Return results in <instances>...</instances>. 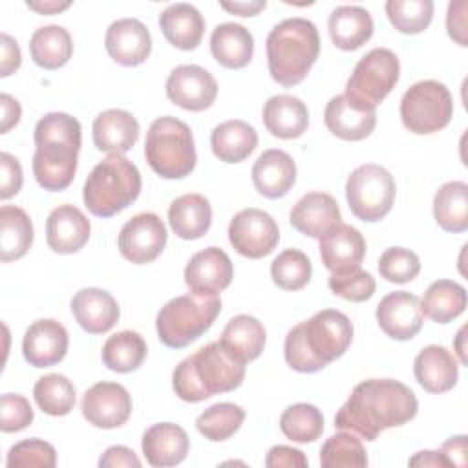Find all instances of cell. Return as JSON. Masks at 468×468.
<instances>
[{"label": "cell", "instance_id": "9f6ffc18", "mask_svg": "<svg viewBox=\"0 0 468 468\" xmlns=\"http://www.w3.org/2000/svg\"><path fill=\"white\" fill-rule=\"evenodd\" d=\"M99 466L101 468H113V466H126V468H139L141 461L139 457L133 453V450H130L128 446H110L99 459Z\"/></svg>", "mask_w": 468, "mask_h": 468}, {"label": "cell", "instance_id": "d4e9b609", "mask_svg": "<svg viewBox=\"0 0 468 468\" xmlns=\"http://www.w3.org/2000/svg\"><path fill=\"white\" fill-rule=\"evenodd\" d=\"M91 132L97 150L122 155L137 143L139 122L130 112L112 108L95 117Z\"/></svg>", "mask_w": 468, "mask_h": 468}, {"label": "cell", "instance_id": "7dc6e473", "mask_svg": "<svg viewBox=\"0 0 468 468\" xmlns=\"http://www.w3.org/2000/svg\"><path fill=\"white\" fill-rule=\"evenodd\" d=\"M327 283L333 294L347 302H366L375 294L377 289L375 278L367 271L360 269V265L331 272Z\"/></svg>", "mask_w": 468, "mask_h": 468}, {"label": "cell", "instance_id": "be15d7a7", "mask_svg": "<svg viewBox=\"0 0 468 468\" xmlns=\"http://www.w3.org/2000/svg\"><path fill=\"white\" fill-rule=\"evenodd\" d=\"M464 333H466V325H463L455 336V342H453V347L457 351V356L461 360L463 366L468 364V356H466V347H464Z\"/></svg>", "mask_w": 468, "mask_h": 468}, {"label": "cell", "instance_id": "5bb4252c", "mask_svg": "<svg viewBox=\"0 0 468 468\" xmlns=\"http://www.w3.org/2000/svg\"><path fill=\"white\" fill-rule=\"evenodd\" d=\"M166 97L183 110L203 112L218 97L216 79L197 64H181L166 79Z\"/></svg>", "mask_w": 468, "mask_h": 468}, {"label": "cell", "instance_id": "ab89813d", "mask_svg": "<svg viewBox=\"0 0 468 468\" xmlns=\"http://www.w3.org/2000/svg\"><path fill=\"white\" fill-rule=\"evenodd\" d=\"M146 342L135 331H119L102 346V364L117 373L135 371L146 358Z\"/></svg>", "mask_w": 468, "mask_h": 468}, {"label": "cell", "instance_id": "9a60e30c", "mask_svg": "<svg viewBox=\"0 0 468 468\" xmlns=\"http://www.w3.org/2000/svg\"><path fill=\"white\" fill-rule=\"evenodd\" d=\"M80 410L84 419L95 428H119L132 415V397L117 382H97L86 389Z\"/></svg>", "mask_w": 468, "mask_h": 468}, {"label": "cell", "instance_id": "52a82bcc", "mask_svg": "<svg viewBox=\"0 0 468 468\" xmlns=\"http://www.w3.org/2000/svg\"><path fill=\"white\" fill-rule=\"evenodd\" d=\"M144 157L163 179H183L196 166L192 130L181 119L165 115L155 119L146 133Z\"/></svg>", "mask_w": 468, "mask_h": 468}, {"label": "cell", "instance_id": "11a10c76", "mask_svg": "<svg viewBox=\"0 0 468 468\" xmlns=\"http://www.w3.org/2000/svg\"><path fill=\"white\" fill-rule=\"evenodd\" d=\"M0 49H2V58H0V77H9L20 68L22 62V53L13 37L7 33L0 35Z\"/></svg>", "mask_w": 468, "mask_h": 468}, {"label": "cell", "instance_id": "e575fe53", "mask_svg": "<svg viewBox=\"0 0 468 468\" xmlns=\"http://www.w3.org/2000/svg\"><path fill=\"white\" fill-rule=\"evenodd\" d=\"M258 144L256 130L239 119L218 124L210 133V146L214 155L223 163H241Z\"/></svg>", "mask_w": 468, "mask_h": 468}, {"label": "cell", "instance_id": "8fae6325", "mask_svg": "<svg viewBox=\"0 0 468 468\" xmlns=\"http://www.w3.org/2000/svg\"><path fill=\"white\" fill-rule=\"evenodd\" d=\"M395 179L378 165H360L346 183V199L355 218L375 223L386 218L395 201Z\"/></svg>", "mask_w": 468, "mask_h": 468}, {"label": "cell", "instance_id": "f546056e", "mask_svg": "<svg viewBox=\"0 0 468 468\" xmlns=\"http://www.w3.org/2000/svg\"><path fill=\"white\" fill-rule=\"evenodd\" d=\"M159 27L165 38L177 49H196L205 33V20L192 4H172L159 15Z\"/></svg>", "mask_w": 468, "mask_h": 468}, {"label": "cell", "instance_id": "5b68a950", "mask_svg": "<svg viewBox=\"0 0 468 468\" xmlns=\"http://www.w3.org/2000/svg\"><path fill=\"white\" fill-rule=\"evenodd\" d=\"M267 68L278 84L291 88L300 84L320 53L316 26L307 18H285L267 37Z\"/></svg>", "mask_w": 468, "mask_h": 468}, {"label": "cell", "instance_id": "74e56055", "mask_svg": "<svg viewBox=\"0 0 468 468\" xmlns=\"http://www.w3.org/2000/svg\"><path fill=\"white\" fill-rule=\"evenodd\" d=\"M29 51L37 66L44 69H58L71 58L73 40L66 27L51 24L38 27L31 35Z\"/></svg>", "mask_w": 468, "mask_h": 468}, {"label": "cell", "instance_id": "ac0fdd59", "mask_svg": "<svg viewBox=\"0 0 468 468\" xmlns=\"http://www.w3.org/2000/svg\"><path fill=\"white\" fill-rule=\"evenodd\" d=\"M104 48L117 64L133 68L150 57L152 37L141 20L119 18L110 24L104 37Z\"/></svg>", "mask_w": 468, "mask_h": 468}, {"label": "cell", "instance_id": "ba28073f", "mask_svg": "<svg viewBox=\"0 0 468 468\" xmlns=\"http://www.w3.org/2000/svg\"><path fill=\"white\" fill-rule=\"evenodd\" d=\"M219 313L221 300L218 296H203L194 292L176 296L157 313V336L166 347H186L212 327Z\"/></svg>", "mask_w": 468, "mask_h": 468}, {"label": "cell", "instance_id": "cb8c5ba5", "mask_svg": "<svg viewBox=\"0 0 468 468\" xmlns=\"http://www.w3.org/2000/svg\"><path fill=\"white\" fill-rule=\"evenodd\" d=\"M141 448L148 464L157 468L176 466L185 461L190 439L179 424L157 422L143 433Z\"/></svg>", "mask_w": 468, "mask_h": 468}, {"label": "cell", "instance_id": "94428289", "mask_svg": "<svg viewBox=\"0 0 468 468\" xmlns=\"http://www.w3.org/2000/svg\"><path fill=\"white\" fill-rule=\"evenodd\" d=\"M410 466H448L446 459L441 455V452H431V450H422L417 452L410 461Z\"/></svg>", "mask_w": 468, "mask_h": 468}, {"label": "cell", "instance_id": "484cf974", "mask_svg": "<svg viewBox=\"0 0 468 468\" xmlns=\"http://www.w3.org/2000/svg\"><path fill=\"white\" fill-rule=\"evenodd\" d=\"M252 183L256 190L269 197H283L296 181V165L283 150H265L252 166Z\"/></svg>", "mask_w": 468, "mask_h": 468}, {"label": "cell", "instance_id": "ee69618b", "mask_svg": "<svg viewBox=\"0 0 468 468\" xmlns=\"http://www.w3.org/2000/svg\"><path fill=\"white\" fill-rule=\"evenodd\" d=\"M320 464L324 468H364L367 466L366 448L351 431L331 435L320 450Z\"/></svg>", "mask_w": 468, "mask_h": 468}, {"label": "cell", "instance_id": "f907efd6", "mask_svg": "<svg viewBox=\"0 0 468 468\" xmlns=\"http://www.w3.org/2000/svg\"><path fill=\"white\" fill-rule=\"evenodd\" d=\"M33 408L24 395L4 393L0 399V430L13 433L27 428L33 422Z\"/></svg>", "mask_w": 468, "mask_h": 468}, {"label": "cell", "instance_id": "bcb514c9", "mask_svg": "<svg viewBox=\"0 0 468 468\" xmlns=\"http://www.w3.org/2000/svg\"><path fill=\"white\" fill-rule=\"evenodd\" d=\"M384 7L391 26L404 35L424 31L433 18L431 0H388Z\"/></svg>", "mask_w": 468, "mask_h": 468}, {"label": "cell", "instance_id": "603a6c76", "mask_svg": "<svg viewBox=\"0 0 468 468\" xmlns=\"http://www.w3.org/2000/svg\"><path fill=\"white\" fill-rule=\"evenodd\" d=\"M71 313L77 324L90 335L110 331L121 314L115 298L97 287H86L75 292L71 298Z\"/></svg>", "mask_w": 468, "mask_h": 468}, {"label": "cell", "instance_id": "7c38bea8", "mask_svg": "<svg viewBox=\"0 0 468 468\" xmlns=\"http://www.w3.org/2000/svg\"><path fill=\"white\" fill-rule=\"evenodd\" d=\"M229 241L238 254L258 260L269 256L276 249L280 230L271 214L250 207L239 210L230 219Z\"/></svg>", "mask_w": 468, "mask_h": 468}, {"label": "cell", "instance_id": "83f0119b", "mask_svg": "<svg viewBox=\"0 0 468 468\" xmlns=\"http://www.w3.org/2000/svg\"><path fill=\"white\" fill-rule=\"evenodd\" d=\"M261 117L267 132L280 139H296L303 135L309 126V112L305 102L287 93L267 99Z\"/></svg>", "mask_w": 468, "mask_h": 468}, {"label": "cell", "instance_id": "d6a6232c", "mask_svg": "<svg viewBox=\"0 0 468 468\" xmlns=\"http://www.w3.org/2000/svg\"><path fill=\"white\" fill-rule=\"evenodd\" d=\"M212 57L229 69L245 68L254 55V38L247 27L234 22L216 26L210 35Z\"/></svg>", "mask_w": 468, "mask_h": 468}, {"label": "cell", "instance_id": "f6af8a7d", "mask_svg": "<svg viewBox=\"0 0 468 468\" xmlns=\"http://www.w3.org/2000/svg\"><path fill=\"white\" fill-rule=\"evenodd\" d=\"M313 274V265L307 254L298 249H285L271 263L272 282L285 291L303 289Z\"/></svg>", "mask_w": 468, "mask_h": 468}, {"label": "cell", "instance_id": "7a4b0ae2", "mask_svg": "<svg viewBox=\"0 0 468 468\" xmlns=\"http://www.w3.org/2000/svg\"><path fill=\"white\" fill-rule=\"evenodd\" d=\"M353 340L351 320L336 309H322L294 325L283 344V356L298 373H316L340 358Z\"/></svg>", "mask_w": 468, "mask_h": 468}, {"label": "cell", "instance_id": "8d00e7d4", "mask_svg": "<svg viewBox=\"0 0 468 468\" xmlns=\"http://www.w3.org/2000/svg\"><path fill=\"white\" fill-rule=\"evenodd\" d=\"M433 218L446 232L468 229V185L464 181L444 183L433 196Z\"/></svg>", "mask_w": 468, "mask_h": 468}, {"label": "cell", "instance_id": "60d3db41", "mask_svg": "<svg viewBox=\"0 0 468 468\" xmlns=\"http://www.w3.org/2000/svg\"><path fill=\"white\" fill-rule=\"evenodd\" d=\"M33 397L38 408L53 417L68 415L75 406V386L71 380L58 373H49L35 382Z\"/></svg>", "mask_w": 468, "mask_h": 468}, {"label": "cell", "instance_id": "44dd1931", "mask_svg": "<svg viewBox=\"0 0 468 468\" xmlns=\"http://www.w3.org/2000/svg\"><path fill=\"white\" fill-rule=\"evenodd\" d=\"M336 199L325 192H309L302 196L289 212L291 225L309 238H320L331 227L342 223Z\"/></svg>", "mask_w": 468, "mask_h": 468}, {"label": "cell", "instance_id": "7402d4cb", "mask_svg": "<svg viewBox=\"0 0 468 468\" xmlns=\"http://www.w3.org/2000/svg\"><path fill=\"white\" fill-rule=\"evenodd\" d=\"M320 258L331 272L356 267L366 254V239L358 229L338 223L320 236Z\"/></svg>", "mask_w": 468, "mask_h": 468}, {"label": "cell", "instance_id": "4316f807", "mask_svg": "<svg viewBox=\"0 0 468 468\" xmlns=\"http://www.w3.org/2000/svg\"><path fill=\"white\" fill-rule=\"evenodd\" d=\"M413 373L428 393H444L457 384L459 366L457 358L446 347L431 344L415 356Z\"/></svg>", "mask_w": 468, "mask_h": 468}, {"label": "cell", "instance_id": "f35d334b", "mask_svg": "<svg viewBox=\"0 0 468 468\" xmlns=\"http://www.w3.org/2000/svg\"><path fill=\"white\" fill-rule=\"evenodd\" d=\"M466 309V289L452 280L433 282L422 300L420 311L437 324H448L461 316Z\"/></svg>", "mask_w": 468, "mask_h": 468}, {"label": "cell", "instance_id": "e0dca14e", "mask_svg": "<svg viewBox=\"0 0 468 468\" xmlns=\"http://www.w3.org/2000/svg\"><path fill=\"white\" fill-rule=\"evenodd\" d=\"M377 322L380 329L393 340L413 338L424 322L419 296L408 291L386 294L377 305Z\"/></svg>", "mask_w": 468, "mask_h": 468}, {"label": "cell", "instance_id": "4dcf8cb0", "mask_svg": "<svg viewBox=\"0 0 468 468\" xmlns=\"http://www.w3.org/2000/svg\"><path fill=\"white\" fill-rule=\"evenodd\" d=\"M265 327L250 314L230 318L221 333V347L238 362L247 364L256 360L265 347Z\"/></svg>", "mask_w": 468, "mask_h": 468}, {"label": "cell", "instance_id": "c3c4849f", "mask_svg": "<svg viewBox=\"0 0 468 468\" xmlns=\"http://www.w3.org/2000/svg\"><path fill=\"white\" fill-rule=\"evenodd\" d=\"M378 272L386 282L408 283L420 272V260L410 249L389 247L378 260Z\"/></svg>", "mask_w": 468, "mask_h": 468}, {"label": "cell", "instance_id": "b9f144b4", "mask_svg": "<svg viewBox=\"0 0 468 468\" xmlns=\"http://www.w3.org/2000/svg\"><path fill=\"white\" fill-rule=\"evenodd\" d=\"M245 420V410L232 402H218L210 408H207L199 417L196 419L197 431L212 441L221 442L232 437Z\"/></svg>", "mask_w": 468, "mask_h": 468}, {"label": "cell", "instance_id": "680465c9", "mask_svg": "<svg viewBox=\"0 0 468 468\" xmlns=\"http://www.w3.org/2000/svg\"><path fill=\"white\" fill-rule=\"evenodd\" d=\"M0 108H2L0 133H7L13 126L18 124L20 115H22V108H20V102L15 97L7 95V93L0 95Z\"/></svg>", "mask_w": 468, "mask_h": 468}, {"label": "cell", "instance_id": "816d5d0a", "mask_svg": "<svg viewBox=\"0 0 468 468\" xmlns=\"http://www.w3.org/2000/svg\"><path fill=\"white\" fill-rule=\"evenodd\" d=\"M22 166L18 159L7 152L0 154V199L16 196L22 188Z\"/></svg>", "mask_w": 468, "mask_h": 468}, {"label": "cell", "instance_id": "30bf717a", "mask_svg": "<svg viewBox=\"0 0 468 468\" xmlns=\"http://www.w3.org/2000/svg\"><path fill=\"white\" fill-rule=\"evenodd\" d=\"M453 115L450 90L439 80H420L400 99L402 124L417 135H428L448 126Z\"/></svg>", "mask_w": 468, "mask_h": 468}, {"label": "cell", "instance_id": "681fc988", "mask_svg": "<svg viewBox=\"0 0 468 468\" xmlns=\"http://www.w3.org/2000/svg\"><path fill=\"white\" fill-rule=\"evenodd\" d=\"M57 464V452L55 448L42 441V439H27L20 441L9 448L5 466L7 468H26V466H38V468H53Z\"/></svg>", "mask_w": 468, "mask_h": 468}, {"label": "cell", "instance_id": "277c9868", "mask_svg": "<svg viewBox=\"0 0 468 468\" xmlns=\"http://www.w3.org/2000/svg\"><path fill=\"white\" fill-rule=\"evenodd\" d=\"M245 364L232 358L219 342H210L181 360L172 373V388L185 402H201L241 386Z\"/></svg>", "mask_w": 468, "mask_h": 468}, {"label": "cell", "instance_id": "1f68e13d", "mask_svg": "<svg viewBox=\"0 0 468 468\" xmlns=\"http://www.w3.org/2000/svg\"><path fill=\"white\" fill-rule=\"evenodd\" d=\"M329 37L338 49L355 51L362 48L373 35V18L360 5H340L331 11Z\"/></svg>", "mask_w": 468, "mask_h": 468}, {"label": "cell", "instance_id": "d590c367", "mask_svg": "<svg viewBox=\"0 0 468 468\" xmlns=\"http://www.w3.org/2000/svg\"><path fill=\"white\" fill-rule=\"evenodd\" d=\"M33 243V223L20 207L0 208V260L13 261L26 256Z\"/></svg>", "mask_w": 468, "mask_h": 468}, {"label": "cell", "instance_id": "2e32d148", "mask_svg": "<svg viewBox=\"0 0 468 468\" xmlns=\"http://www.w3.org/2000/svg\"><path fill=\"white\" fill-rule=\"evenodd\" d=\"M234 276L230 258L219 247H207L196 252L185 267V283L194 294L218 296Z\"/></svg>", "mask_w": 468, "mask_h": 468}, {"label": "cell", "instance_id": "836d02e7", "mask_svg": "<svg viewBox=\"0 0 468 468\" xmlns=\"http://www.w3.org/2000/svg\"><path fill=\"white\" fill-rule=\"evenodd\" d=\"M168 223L181 239H197L210 229L212 207L201 194L179 196L170 203Z\"/></svg>", "mask_w": 468, "mask_h": 468}, {"label": "cell", "instance_id": "6da1fadb", "mask_svg": "<svg viewBox=\"0 0 468 468\" xmlns=\"http://www.w3.org/2000/svg\"><path fill=\"white\" fill-rule=\"evenodd\" d=\"M415 393L393 378H367L356 384L336 411L335 428L375 441L384 430L406 424L417 415Z\"/></svg>", "mask_w": 468, "mask_h": 468}, {"label": "cell", "instance_id": "7bdbcfd3", "mask_svg": "<svg viewBox=\"0 0 468 468\" xmlns=\"http://www.w3.org/2000/svg\"><path fill=\"white\" fill-rule=\"evenodd\" d=\"M280 430L292 442H313L324 431V415L313 404H291L283 410L280 417Z\"/></svg>", "mask_w": 468, "mask_h": 468}, {"label": "cell", "instance_id": "9c48e42d", "mask_svg": "<svg viewBox=\"0 0 468 468\" xmlns=\"http://www.w3.org/2000/svg\"><path fill=\"white\" fill-rule=\"evenodd\" d=\"M400 77L397 55L388 48L367 51L355 66L346 84V99L360 110L375 108L391 93Z\"/></svg>", "mask_w": 468, "mask_h": 468}, {"label": "cell", "instance_id": "d6986e66", "mask_svg": "<svg viewBox=\"0 0 468 468\" xmlns=\"http://www.w3.org/2000/svg\"><path fill=\"white\" fill-rule=\"evenodd\" d=\"M69 338L66 327L53 318H42L26 329L22 353L29 366L49 367L66 356Z\"/></svg>", "mask_w": 468, "mask_h": 468}, {"label": "cell", "instance_id": "ffe728a7", "mask_svg": "<svg viewBox=\"0 0 468 468\" xmlns=\"http://www.w3.org/2000/svg\"><path fill=\"white\" fill-rule=\"evenodd\" d=\"M91 225L84 212L73 205H60L51 210L46 221V241L53 252H79L90 239Z\"/></svg>", "mask_w": 468, "mask_h": 468}, {"label": "cell", "instance_id": "db71d44e", "mask_svg": "<svg viewBox=\"0 0 468 468\" xmlns=\"http://www.w3.org/2000/svg\"><path fill=\"white\" fill-rule=\"evenodd\" d=\"M466 7L468 4L464 0L450 2L448 15H446V29L452 40H455L459 46H468L466 40Z\"/></svg>", "mask_w": 468, "mask_h": 468}, {"label": "cell", "instance_id": "6125c7cd", "mask_svg": "<svg viewBox=\"0 0 468 468\" xmlns=\"http://www.w3.org/2000/svg\"><path fill=\"white\" fill-rule=\"evenodd\" d=\"M26 5L29 9L40 13V15H57V13H60L64 9H68L71 5V2L69 0H64V2H60V0H40V2L27 0Z\"/></svg>", "mask_w": 468, "mask_h": 468}, {"label": "cell", "instance_id": "f1b7e54d", "mask_svg": "<svg viewBox=\"0 0 468 468\" xmlns=\"http://www.w3.org/2000/svg\"><path fill=\"white\" fill-rule=\"evenodd\" d=\"M324 121L333 135L344 141H362L375 130L377 113L356 108L346 95H335L325 104Z\"/></svg>", "mask_w": 468, "mask_h": 468}, {"label": "cell", "instance_id": "8992f818", "mask_svg": "<svg viewBox=\"0 0 468 468\" xmlns=\"http://www.w3.org/2000/svg\"><path fill=\"white\" fill-rule=\"evenodd\" d=\"M141 186L137 166L124 155L110 154L86 177L82 199L93 216L112 218L139 197Z\"/></svg>", "mask_w": 468, "mask_h": 468}, {"label": "cell", "instance_id": "3957f363", "mask_svg": "<svg viewBox=\"0 0 468 468\" xmlns=\"http://www.w3.org/2000/svg\"><path fill=\"white\" fill-rule=\"evenodd\" d=\"M33 174L37 183L49 192L68 188L77 172L82 130L80 122L64 112H51L35 126Z\"/></svg>", "mask_w": 468, "mask_h": 468}, {"label": "cell", "instance_id": "f5cc1de1", "mask_svg": "<svg viewBox=\"0 0 468 468\" xmlns=\"http://www.w3.org/2000/svg\"><path fill=\"white\" fill-rule=\"evenodd\" d=\"M307 464L309 461L303 452L285 444L272 446L265 457L267 468H305Z\"/></svg>", "mask_w": 468, "mask_h": 468}, {"label": "cell", "instance_id": "6f0895ef", "mask_svg": "<svg viewBox=\"0 0 468 468\" xmlns=\"http://www.w3.org/2000/svg\"><path fill=\"white\" fill-rule=\"evenodd\" d=\"M466 450H468V437L466 435H455L450 437L442 446H441V455L446 459L448 466H466Z\"/></svg>", "mask_w": 468, "mask_h": 468}, {"label": "cell", "instance_id": "91938a15", "mask_svg": "<svg viewBox=\"0 0 468 468\" xmlns=\"http://www.w3.org/2000/svg\"><path fill=\"white\" fill-rule=\"evenodd\" d=\"M225 11L239 16H254L260 11L265 9L267 2L265 0H249V2H221L219 4Z\"/></svg>", "mask_w": 468, "mask_h": 468}, {"label": "cell", "instance_id": "4fadbf2b", "mask_svg": "<svg viewBox=\"0 0 468 468\" xmlns=\"http://www.w3.org/2000/svg\"><path fill=\"white\" fill-rule=\"evenodd\" d=\"M166 227L154 212H141L128 219L117 238L121 254L137 265L154 261L166 245Z\"/></svg>", "mask_w": 468, "mask_h": 468}]
</instances>
